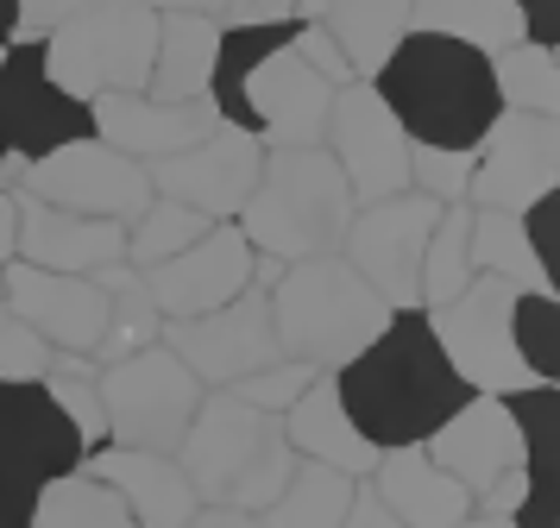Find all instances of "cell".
Masks as SVG:
<instances>
[{
    "instance_id": "cell-17",
    "label": "cell",
    "mask_w": 560,
    "mask_h": 528,
    "mask_svg": "<svg viewBox=\"0 0 560 528\" xmlns=\"http://www.w3.org/2000/svg\"><path fill=\"white\" fill-rule=\"evenodd\" d=\"M258 171H265V145L246 139V132H208L202 145L189 151H171V157H152L145 176H152V196H171L183 208H196L208 221H233L240 214V201L253 196Z\"/></svg>"
},
{
    "instance_id": "cell-47",
    "label": "cell",
    "mask_w": 560,
    "mask_h": 528,
    "mask_svg": "<svg viewBox=\"0 0 560 528\" xmlns=\"http://www.w3.org/2000/svg\"><path fill=\"white\" fill-rule=\"evenodd\" d=\"M20 258V201L13 189H0V265H13Z\"/></svg>"
},
{
    "instance_id": "cell-3",
    "label": "cell",
    "mask_w": 560,
    "mask_h": 528,
    "mask_svg": "<svg viewBox=\"0 0 560 528\" xmlns=\"http://www.w3.org/2000/svg\"><path fill=\"white\" fill-rule=\"evenodd\" d=\"M353 221V189L322 145L303 151H265L253 196L240 201L233 226L246 233V246L258 258L278 265H303V258H328L347 239Z\"/></svg>"
},
{
    "instance_id": "cell-1",
    "label": "cell",
    "mask_w": 560,
    "mask_h": 528,
    "mask_svg": "<svg viewBox=\"0 0 560 528\" xmlns=\"http://www.w3.org/2000/svg\"><path fill=\"white\" fill-rule=\"evenodd\" d=\"M334 377V397L347 409V422L372 441L378 453L390 447H422L434 427L472 397L447 352L434 347L429 315L422 308H390V321L372 347H359Z\"/></svg>"
},
{
    "instance_id": "cell-42",
    "label": "cell",
    "mask_w": 560,
    "mask_h": 528,
    "mask_svg": "<svg viewBox=\"0 0 560 528\" xmlns=\"http://www.w3.org/2000/svg\"><path fill=\"white\" fill-rule=\"evenodd\" d=\"M290 50H296V57H303V63H308L315 75H322V82H334V89H347V82H359V75H353V63L340 57V45H334V38L322 32V25H296V38H290Z\"/></svg>"
},
{
    "instance_id": "cell-10",
    "label": "cell",
    "mask_w": 560,
    "mask_h": 528,
    "mask_svg": "<svg viewBox=\"0 0 560 528\" xmlns=\"http://www.w3.org/2000/svg\"><path fill=\"white\" fill-rule=\"evenodd\" d=\"M13 189L32 201H51V208H70V214H95V221L127 226L152 201V176H145V164L120 157L102 139H77V145H57L45 157H32Z\"/></svg>"
},
{
    "instance_id": "cell-45",
    "label": "cell",
    "mask_w": 560,
    "mask_h": 528,
    "mask_svg": "<svg viewBox=\"0 0 560 528\" xmlns=\"http://www.w3.org/2000/svg\"><path fill=\"white\" fill-rule=\"evenodd\" d=\"M296 20V0H228L221 7V25H278Z\"/></svg>"
},
{
    "instance_id": "cell-9",
    "label": "cell",
    "mask_w": 560,
    "mask_h": 528,
    "mask_svg": "<svg viewBox=\"0 0 560 528\" xmlns=\"http://www.w3.org/2000/svg\"><path fill=\"white\" fill-rule=\"evenodd\" d=\"M434 221H441V201L416 196V189L365 201L347 221L340 258L359 271V283H372L384 308H422V251H429Z\"/></svg>"
},
{
    "instance_id": "cell-18",
    "label": "cell",
    "mask_w": 560,
    "mask_h": 528,
    "mask_svg": "<svg viewBox=\"0 0 560 528\" xmlns=\"http://www.w3.org/2000/svg\"><path fill=\"white\" fill-rule=\"evenodd\" d=\"M271 427H278V415H258L253 402L228 397V390H202V402H196V415H189L171 459L183 466L189 491L202 503H228L233 478L253 466V453L265 447Z\"/></svg>"
},
{
    "instance_id": "cell-16",
    "label": "cell",
    "mask_w": 560,
    "mask_h": 528,
    "mask_svg": "<svg viewBox=\"0 0 560 528\" xmlns=\"http://www.w3.org/2000/svg\"><path fill=\"white\" fill-rule=\"evenodd\" d=\"M82 466V434L45 384H0V484L38 497L51 478Z\"/></svg>"
},
{
    "instance_id": "cell-52",
    "label": "cell",
    "mask_w": 560,
    "mask_h": 528,
    "mask_svg": "<svg viewBox=\"0 0 560 528\" xmlns=\"http://www.w3.org/2000/svg\"><path fill=\"white\" fill-rule=\"evenodd\" d=\"M459 528H510V523H504V516H479V509H472V516H466Z\"/></svg>"
},
{
    "instance_id": "cell-24",
    "label": "cell",
    "mask_w": 560,
    "mask_h": 528,
    "mask_svg": "<svg viewBox=\"0 0 560 528\" xmlns=\"http://www.w3.org/2000/svg\"><path fill=\"white\" fill-rule=\"evenodd\" d=\"M365 484L378 491V503L404 528H459L466 516H472V497H466V491H459L454 478L441 472L422 447L378 453V466H372Z\"/></svg>"
},
{
    "instance_id": "cell-35",
    "label": "cell",
    "mask_w": 560,
    "mask_h": 528,
    "mask_svg": "<svg viewBox=\"0 0 560 528\" xmlns=\"http://www.w3.org/2000/svg\"><path fill=\"white\" fill-rule=\"evenodd\" d=\"M208 226H214L208 214H196V208H183L171 196H152L139 208V221H127V265L132 271H152L164 258H177L183 246H196Z\"/></svg>"
},
{
    "instance_id": "cell-15",
    "label": "cell",
    "mask_w": 560,
    "mask_h": 528,
    "mask_svg": "<svg viewBox=\"0 0 560 528\" xmlns=\"http://www.w3.org/2000/svg\"><path fill=\"white\" fill-rule=\"evenodd\" d=\"M0 308L57 352H82L95 359L107 333V290L95 277H70V271H38V265H0Z\"/></svg>"
},
{
    "instance_id": "cell-2",
    "label": "cell",
    "mask_w": 560,
    "mask_h": 528,
    "mask_svg": "<svg viewBox=\"0 0 560 528\" xmlns=\"http://www.w3.org/2000/svg\"><path fill=\"white\" fill-rule=\"evenodd\" d=\"M365 82L397 114L409 145L479 151V139L504 114L498 82H491V57L472 45H454V38H434V32H409Z\"/></svg>"
},
{
    "instance_id": "cell-50",
    "label": "cell",
    "mask_w": 560,
    "mask_h": 528,
    "mask_svg": "<svg viewBox=\"0 0 560 528\" xmlns=\"http://www.w3.org/2000/svg\"><path fill=\"white\" fill-rule=\"evenodd\" d=\"M139 7H152V13H208V20H221L228 0H139Z\"/></svg>"
},
{
    "instance_id": "cell-46",
    "label": "cell",
    "mask_w": 560,
    "mask_h": 528,
    "mask_svg": "<svg viewBox=\"0 0 560 528\" xmlns=\"http://www.w3.org/2000/svg\"><path fill=\"white\" fill-rule=\"evenodd\" d=\"M340 528H404V523H397V516L378 503V491L359 478V484H353V503H347V516H340Z\"/></svg>"
},
{
    "instance_id": "cell-26",
    "label": "cell",
    "mask_w": 560,
    "mask_h": 528,
    "mask_svg": "<svg viewBox=\"0 0 560 528\" xmlns=\"http://www.w3.org/2000/svg\"><path fill=\"white\" fill-rule=\"evenodd\" d=\"M214 45H221V20L208 13H158V50H152V101H208V75H214Z\"/></svg>"
},
{
    "instance_id": "cell-25",
    "label": "cell",
    "mask_w": 560,
    "mask_h": 528,
    "mask_svg": "<svg viewBox=\"0 0 560 528\" xmlns=\"http://www.w3.org/2000/svg\"><path fill=\"white\" fill-rule=\"evenodd\" d=\"M278 434L290 441L296 459L334 466V472H347V478H372V466H378V447L347 422V409H340V397H334V377L328 372L315 377L303 397L278 415Z\"/></svg>"
},
{
    "instance_id": "cell-29",
    "label": "cell",
    "mask_w": 560,
    "mask_h": 528,
    "mask_svg": "<svg viewBox=\"0 0 560 528\" xmlns=\"http://www.w3.org/2000/svg\"><path fill=\"white\" fill-rule=\"evenodd\" d=\"M409 25L416 32H434V38H454V45L472 50H504L523 38V20L510 0H416L409 7Z\"/></svg>"
},
{
    "instance_id": "cell-8",
    "label": "cell",
    "mask_w": 560,
    "mask_h": 528,
    "mask_svg": "<svg viewBox=\"0 0 560 528\" xmlns=\"http://www.w3.org/2000/svg\"><path fill=\"white\" fill-rule=\"evenodd\" d=\"M77 139H95L89 107L45 75L38 38L7 45L0 50V189H13L32 157L77 145Z\"/></svg>"
},
{
    "instance_id": "cell-20",
    "label": "cell",
    "mask_w": 560,
    "mask_h": 528,
    "mask_svg": "<svg viewBox=\"0 0 560 528\" xmlns=\"http://www.w3.org/2000/svg\"><path fill=\"white\" fill-rule=\"evenodd\" d=\"M422 453H429L472 503H479L504 472H523V434L510 422L504 397H466L454 415L422 441Z\"/></svg>"
},
{
    "instance_id": "cell-31",
    "label": "cell",
    "mask_w": 560,
    "mask_h": 528,
    "mask_svg": "<svg viewBox=\"0 0 560 528\" xmlns=\"http://www.w3.org/2000/svg\"><path fill=\"white\" fill-rule=\"evenodd\" d=\"M491 82H498V107L504 114H555L560 120V57L548 45H516L491 50Z\"/></svg>"
},
{
    "instance_id": "cell-13",
    "label": "cell",
    "mask_w": 560,
    "mask_h": 528,
    "mask_svg": "<svg viewBox=\"0 0 560 528\" xmlns=\"http://www.w3.org/2000/svg\"><path fill=\"white\" fill-rule=\"evenodd\" d=\"M328 107H334V82H322L296 50L283 45L240 82L228 126L258 139L265 151H303V145H322Z\"/></svg>"
},
{
    "instance_id": "cell-21",
    "label": "cell",
    "mask_w": 560,
    "mask_h": 528,
    "mask_svg": "<svg viewBox=\"0 0 560 528\" xmlns=\"http://www.w3.org/2000/svg\"><path fill=\"white\" fill-rule=\"evenodd\" d=\"M89 126L95 139L114 145L132 164H152L171 151L202 145L208 132H221L214 101H152V95H95L89 101Z\"/></svg>"
},
{
    "instance_id": "cell-22",
    "label": "cell",
    "mask_w": 560,
    "mask_h": 528,
    "mask_svg": "<svg viewBox=\"0 0 560 528\" xmlns=\"http://www.w3.org/2000/svg\"><path fill=\"white\" fill-rule=\"evenodd\" d=\"M13 201H20V265L70 271V277H95L107 265H127V226L120 221L70 214V208L32 201L20 189H13Z\"/></svg>"
},
{
    "instance_id": "cell-33",
    "label": "cell",
    "mask_w": 560,
    "mask_h": 528,
    "mask_svg": "<svg viewBox=\"0 0 560 528\" xmlns=\"http://www.w3.org/2000/svg\"><path fill=\"white\" fill-rule=\"evenodd\" d=\"M472 271L504 277L516 290H555V277L535 265L529 239H523V221L504 208H472Z\"/></svg>"
},
{
    "instance_id": "cell-30",
    "label": "cell",
    "mask_w": 560,
    "mask_h": 528,
    "mask_svg": "<svg viewBox=\"0 0 560 528\" xmlns=\"http://www.w3.org/2000/svg\"><path fill=\"white\" fill-rule=\"evenodd\" d=\"M359 478L334 472V466H315V459H296L290 484L278 491V503L258 516L265 528H340L347 503H353Z\"/></svg>"
},
{
    "instance_id": "cell-28",
    "label": "cell",
    "mask_w": 560,
    "mask_h": 528,
    "mask_svg": "<svg viewBox=\"0 0 560 528\" xmlns=\"http://www.w3.org/2000/svg\"><path fill=\"white\" fill-rule=\"evenodd\" d=\"M95 283L107 290V333H102V347H95V365H114V359H127V352L158 347L164 315H158L145 271H132V265H107V271H95Z\"/></svg>"
},
{
    "instance_id": "cell-41",
    "label": "cell",
    "mask_w": 560,
    "mask_h": 528,
    "mask_svg": "<svg viewBox=\"0 0 560 528\" xmlns=\"http://www.w3.org/2000/svg\"><path fill=\"white\" fill-rule=\"evenodd\" d=\"M516 221H523V239H529L535 265H541V271L555 277V271H560V189H548V196H535L529 208L516 214Z\"/></svg>"
},
{
    "instance_id": "cell-12",
    "label": "cell",
    "mask_w": 560,
    "mask_h": 528,
    "mask_svg": "<svg viewBox=\"0 0 560 528\" xmlns=\"http://www.w3.org/2000/svg\"><path fill=\"white\" fill-rule=\"evenodd\" d=\"M322 151L340 164L347 189H353V208L384 201V196H404L409 189V132L397 126V114L378 101L372 82L334 89Z\"/></svg>"
},
{
    "instance_id": "cell-11",
    "label": "cell",
    "mask_w": 560,
    "mask_h": 528,
    "mask_svg": "<svg viewBox=\"0 0 560 528\" xmlns=\"http://www.w3.org/2000/svg\"><path fill=\"white\" fill-rule=\"evenodd\" d=\"M158 340L196 372L202 390H228V384H240V377H253V372H265V365L283 359L278 327H271V296L258 283H246L233 302L208 308L196 321H164Z\"/></svg>"
},
{
    "instance_id": "cell-43",
    "label": "cell",
    "mask_w": 560,
    "mask_h": 528,
    "mask_svg": "<svg viewBox=\"0 0 560 528\" xmlns=\"http://www.w3.org/2000/svg\"><path fill=\"white\" fill-rule=\"evenodd\" d=\"M516 7V20H523V38L529 45H560V0H510Z\"/></svg>"
},
{
    "instance_id": "cell-23",
    "label": "cell",
    "mask_w": 560,
    "mask_h": 528,
    "mask_svg": "<svg viewBox=\"0 0 560 528\" xmlns=\"http://www.w3.org/2000/svg\"><path fill=\"white\" fill-rule=\"evenodd\" d=\"M82 472L102 478L114 497L127 503L139 528H189L202 497L189 491V478L171 453H139V447H95L82 453Z\"/></svg>"
},
{
    "instance_id": "cell-14",
    "label": "cell",
    "mask_w": 560,
    "mask_h": 528,
    "mask_svg": "<svg viewBox=\"0 0 560 528\" xmlns=\"http://www.w3.org/2000/svg\"><path fill=\"white\" fill-rule=\"evenodd\" d=\"M548 189H560V120L555 114H498V126L472 151L466 208L523 214Z\"/></svg>"
},
{
    "instance_id": "cell-4",
    "label": "cell",
    "mask_w": 560,
    "mask_h": 528,
    "mask_svg": "<svg viewBox=\"0 0 560 528\" xmlns=\"http://www.w3.org/2000/svg\"><path fill=\"white\" fill-rule=\"evenodd\" d=\"M271 296V327H278V352L303 359L315 372H340L359 347H372L390 321V308L372 296V283H359V271L328 251V258H303L283 265Z\"/></svg>"
},
{
    "instance_id": "cell-5",
    "label": "cell",
    "mask_w": 560,
    "mask_h": 528,
    "mask_svg": "<svg viewBox=\"0 0 560 528\" xmlns=\"http://www.w3.org/2000/svg\"><path fill=\"white\" fill-rule=\"evenodd\" d=\"M158 50V13L139 0H89L38 38L45 75L82 107L95 95H145Z\"/></svg>"
},
{
    "instance_id": "cell-34",
    "label": "cell",
    "mask_w": 560,
    "mask_h": 528,
    "mask_svg": "<svg viewBox=\"0 0 560 528\" xmlns=\"http://www.w3.org/2000/svg\"><path fill=\"white\" fill-rule=\"evenodd\" d=\"M472 277H479L472 271V208L454 201V208H441V221L429 233V251H422V308L454 302Z\"/></svg>"
},
{
    "instance_id": "cell-32",
    "label": "cell",
    "mask_w": 560,
    "mask_h": 528,
    "mask_svg": "<svg viewBox=\"0 0 560 528\" xmlns=\"http://www.w3.org/2000/svg\"><path fill=\"white\" fill-rule=\"evenodd\" d=\"M32 528H139V523L127 516V503L114 497L102 478H89L77 466V472L51 478L32 497Z\"/></svg>"
},
{
    "instance_id": "cell-44",
    "label": "cell",
    "mask_w": 560,
    "mask_h": 528,
    "mask_svg": "<svg viewBox=\"0 0 560 528\" xmlns=\"http://www.w3.org/2000/svg\"><path fill=\"white\" fill-rule=\"evenodd\" d=\"M89 0H20V38H45L51 25H63L70 13H82Z\"/></svg>"
},
{
    "instance_id": "cell-6",
    "label": "cell",
    "mask_w": 560,
    "mask_h": 528,
    "mask_svg": "<svg viewBox=\"0 0 560 528\" xmlns=\"http://www.w3.org/2000/svg\"><path fill=\"white\" fill-rule=\"evenodd\" d=\"M95 397H102V422H107V447H139V453H177L183 427L202 402V384L183 365L177 352L145 347L102 365L95 377Z\"/></svg>"
},
{
    "instance_id": "cell-27",
    "label": "cell",
    "mask_w": 560,
    "mask_h": 528,
    "mask_svg": "<svg viewBox=\"0 0 560 528\" xmlns=\"http://www.w3.org/2000/svg\"><path fill=\"white\" fill-rule=\"evenodd\" d=\"M409 7H416V0H328L322 32L340 45V57H347L353 75L365 82V75L416 32V25H409Z\"/></svg>"
},
{
    "instance_id": "cell-19",
    "label": "cell",
    "mask_w": 560,
    "mask_h": 528,
    "mask_svg": "<svg viewBox=\"0 0 560 528\" xmlns=\"http://www.w3.org/2000/svg\"><path fill=\"white\" fill-rule=\"evenodd\" d=\"M253 271H258V251L246 246V233L233 221H214L196 246H183L177 258L152 265L145 283H152V302L164 321H196V315L240 296L253 283Z\"/></svg>"
},
{
    "instance_id": "cell-48",
    "label": "cell",
    "mask_w": 560,
    "mask_h": 528,
    "mask_svg": "<svg viewBox=\"0 0 560 528\" xmlns=\"http://www.w3.org/2000/svg\"><path fill=\"white\" fill-rule=\"evenodd\" d=\"M189 528H265V523L246 516V509H228V503H202V509L189 516Z\"/></svg>"
},
{
    "instance_id": "cell-36",
    "label": "cell",
    "mask_w": 560,
    "mask_h": 528,
    "mask_svg": "<svg viewBox=\"0 0 560 528\" xmlns=\"http://www.w3.org/2000/svg\"><path fill=\"white\" fill-rule=\"evenodd\" d=\"M510 340L535 384H560V296L555 290H516Z\"/></svg>"
},
{
    "instance_id": "cell-38",
    "label": "cell",
    "mask_w": 560,
    "mask_h": 528,
    "mask_svg": "<svg viewBox=\"0 0 560 528\" xmlns=\"http://www.w3.org/2000/svg\"><path fill=\"white\" fill-rule=\"evenodd\" d=\"M466 176H472V151L409 145V189H416V196L454 208V201H466Z\"/></svg>"
},
{
    "instance_id": "cell-51",
    "label": "cell",
    "mask_w": 560,
    "mask_h": 528,
    "mask_svg": "<svg viewBox=\"0 0 560 528\" xmlns=\"http://www.w3.org/2000/svg\"><path fill=\"white\" fill-rule=\"evenodd\" d=\"M20 45V0H0V50Z\"/></svg>"
},
{
    "instance_id": "cell-49",
    "label": "cell",
    "mask_w": 560,
    "mask_h": 528,
    "mask_svg": "<svg viewBox=\"0 0 560 528\" xmlns=\"http://www.w3.org/2000/svg\"><path fill=\"white\" fill-rule=\"evenodd\" d=\"M0 528H32V497L0 484Z\"/></svg>"
},
{
    "instance_id": "cell-40",
    "label": "cell",
    "mask_w": 560,
    "mask_h": 528,
    "mask_svg": "<svg viewBox=\"0 0 560 528\" xmlns=\"http://www.w3.org/2000/svg\"><path fill=\"white\" fill-rule=\"evenodd\" d=\"M57 365V347H45L20 315L0 308V384H45Z\"/></svg>"
},
{
    "instance_id": "cell-37",
    "label": "cell",
    "mask_w": 560,
    "mask_h": 528,
    "mask_svg": "<svg viewBox=\"0 0 560 528\" xmlns=\"http://www.w3.org/2000/svg\"><path fill=\"white\" fill-rule=\"evenodd\" d=\"M290 472H296V453H290V441H283L278 427L265 434V447L253 453V466L233 478L228 491V509H246V516H265L271 503H278V491L290 484Z\"/></svg>"
},
{
    "instance_id": "cell-39",
    "label": "cell",
    "mask_w": 560,
    "mask_h": 528,
    "mask_svg": "<svg viewBox=\"0 0 560 528\" xmlns=\"http://www.w3.org/2000/svg\"><path fill=\"white\" fill-rule=\"evenodd\" d=\"M315 377H322V372H315V365H303V359H278V365H265V372L228 384V397L253 402L258 415H283V409H290V402L315 384Z\"/></svg>"
},
{
    "instance_id": "cell-7",
    "label": "cell",
    "mask_w": 560,
    "mask_h": 528,
    "mask_svg": "<svg viewBox=\"0 0 560 528\" xmlns=\"http://www.w3.org/2000/svg\"><path fill=\"white\" fill-rule=\"evenodd\" d=\"M510 308H516V283L485 277V271L472 277L454 302L422 308L434 347L447 352V365L459 372V384H466L472 397H510V390L535 384V377L523 372V359H516V340H510Z\"/></svg>"
}]
</instances>
